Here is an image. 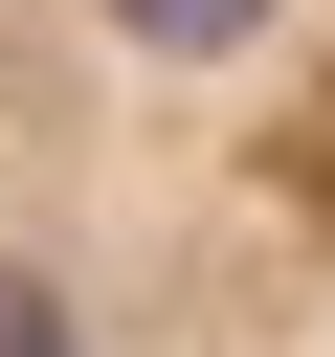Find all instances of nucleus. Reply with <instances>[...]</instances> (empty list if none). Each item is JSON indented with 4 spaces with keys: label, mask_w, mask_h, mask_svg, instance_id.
<instances>
[{
    "label": "nucleus",
    "mask_w": 335,
    "mask_h": 357,
    "mask_svg": "<svg viewBox=\"0 0 335 357\" xmlns=\"http://www.w3.org/2000/svg\"><path fill=\"white\" fill-rule=\"evenodd\" d=\"M0 357H335V0H0Z\"/></svg>",
    "instance_id": "f257e3e1"
}]
</instances>
